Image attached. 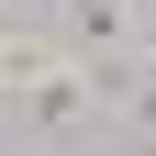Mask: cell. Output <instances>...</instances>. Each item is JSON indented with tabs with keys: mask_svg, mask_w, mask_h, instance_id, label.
<instances>
[{
	"mask_svg": "<svg viewBox=\"0 0 156 156\" xmlns=\"http://www.w3.org/2000/svg\"><path fill=\"white\" fill-rule=\"evenodd\" d=\"M0 45H11V0H0Z\"/></svg>",
	"mask_w": 156,
	"mask_h": 156,
	"instance_id": "6da1fadb",
	"label": "cell"
}]
</instances>
